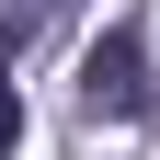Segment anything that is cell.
<instances>
[{"mask_svg": "<svg viewBox=\"0 0 160 160\" xmlns=\"http://www.w3.org/2000/svg\"><path fill=\"white\" fill-rule=\"evenodd\" d=\"M80 103L114 114V126H149L160 114V80H149V23H114L103 46L80 57Z\"/></svg>", "mask_w": 160, "mask_h": 160, "instance_id": "1", "label": "cell"}, {"mask_svg": "<svg viewBox=\"0 0 160 160\" xmlns=\"http://www.w3.org/2000/svg\"><path fill=\"white\" fill-rule=\"evenodd\" d=\"M57 12H69V0H0V46L23 57V46H34V34H46V23H57Z\"/></svg>", "mask_w": 160, "mask_h": 160, "instance_id": "2", "label": "cell"}, {"mask_svg": "<svg viewBox=\"0 0 160 160\" xmlns=\"http://www.w3.org/2000/svg\"><path fill=\"white\" fill-rule=\"evenodd\" d=\"M12 137H23V80H12V46H0V160H12Z\"/></svg>", "mask_w": 160, "mask_h": 160, "instance_id": "3", "label": "cell"}]
</instances>
